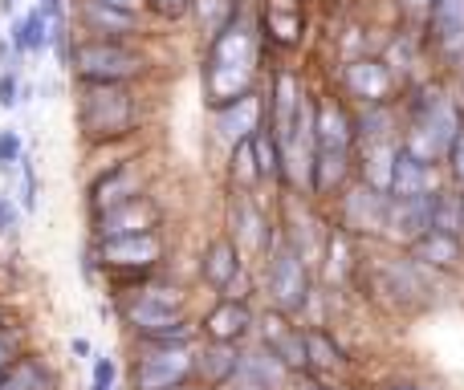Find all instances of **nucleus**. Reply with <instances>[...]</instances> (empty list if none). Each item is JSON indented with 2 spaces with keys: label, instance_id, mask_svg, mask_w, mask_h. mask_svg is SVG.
<instances>
[{
  "label": "nucleus",
  "instance_id": "864d4df0",
  "mask_svg": "<svg viewBox=\"0 0 464 390\" xmlns=\"http://www.w3.org/2000/svg\"><path fill=\"white\" fill-rule=\"evenodd\" d=\"M0 326H8V313H5V305H0Z\"/></svg>",
  "mask_w": 464,
  "mask_h": 390
},
{
  "label": "nucleus",
  "instance_id": "79ce46f5",
  "mask_svg": "<svg viewBox=\"0 0 464 390\" xmlns=\"http://www.w3.org/2000/svg\"><path fill=\"white\" fill-rule=\"evenodd\" d=\"M444 163H449L452 184H460V187H464V127L457 130V138L449 143V151H444Z\"/></svg>",
  "mask_w": 464,
  "mask_h": 390
},
{
  "label": "nucleus",
  "instance_id": "72a5a7b5",
  "mask_svg": "<svg viewBox=\"0 0 464 390\" xmlns=\"http://www.w3.org/2000/svg\"><path fill=\"white\" fill-rule=\"evenodd\" d=\"M253 155H256V171H261V179L281 184V143H277V135L269 130V122L253 135Z\"/></svg>",
  "mask_w": 464,
  "mask_h": 390
},
{
  "label": "nucleus",
  "instance_id": "7c9ffc66",
  "mask_svg": "<svg viewBox=\"0 0 464 390\" xmlns=\"http://www.w3.org/2000/svg\"><path fill=\"white\" fill-rule=\"evenodd\" d=\"M0 390H57V375L41 358L21 354V358L0 375Z\"/></svg>",
  "mask_w": 464,
  "mask_h": 390
},
{
  "label": "nucleus",
  "instance_id": "39448f33",
  "mask_svg": "<svg viewBox=\"0 0 464 390\" xmlns=\"http://www.w3.org/2000/svg\"><path fill=\"white\" fill-rule=\"evenodd\" d=\"M460 127H464L460 106L444 90L424 86L416 94V102H411V122L408 135H400V147L424 163H444V151H449V143L457 138Z\"/></svg>",
  "mask_w": 464,
  "mask_h": 390
},
{
  "label": "nucleus",
  "instance_id": "dca6fc26",
  "mask_svg": "<svg viewBox=\"0 0 464 390\" xmlns=\"http://www.w3.org/2000/svg\"><path fill=\"white\" fill-rule=\"evenodd\" d=\"M160 224H163V207L143 192V195L127 199V204L111 207V212L94 215V240H106V236H135V232H155Z\"/></svg>",
  "mask_w": 464,
  "mask_h": 390
},
{
  "label": "nucleus",
  "instance_id": "6e6552de",
  "mask_svg": "<svg viewBox=\"0 0 464 390\" xmlns=\"http://www.w3.org/2000/svg\"><path fill=\"white\" fill-rule=\"evenodd\" d=\"M163 236L155 232H135V236H106L94 240L90 248V264H102V272H114V277L127 281H147L163 261Z\"/></svg>",
  "mask_w": 464,
  "mask_h": 390
},
{
  "label": "nucleus",
  "instance_id": "1a4fd4ad",
  "mask_svg": "<svg viewBox=\"0 0 464 390\" xmlns=\"http://www.w3.org/2000/svg\"><path fill=\"white\" fill-rule=\"evenodd\" d=\"M192 386V346H139L130 390H184Z\"/></svg>",
  "mask_w": 464,
  "mask_h": 390
},
{
  "label": "nucleus",
  "instance_id": "9b49d317",
  "mask_svg": "<svg viewBox=\"0 0 464 390\" xmlns=\"http://www.w3.org/2000/svg\"><path fill=\"white\" fill-rule=\"evenodd\" d=\"M200 281L220 297H245L240 293V289L248 285L245 252H240V244L232 236L208 240V248H204V256H200Z\"/></svg>",
  "mask_w": 464,
  "mask_h": 390
},
{
  "label": "nucleus",
  "instance_id": "4c0bfd02",
  "mask_svg": "<svg viewBox=\"0 0 464 390\" xmlns=\"http://www.w3.org/2000/svg\"><path fill=\"white\" fill-rule=\"evenodd\" d=\"M16 176H21V207L24 212H33V207H37V167H33L29 155H21Z\"/></svg>",
  "mask_w": 464,
  "mask_h": 390
},
{
  "label": "nucleus",
  "instance_id": "09e8293b",
  "mask_svg": "<svg viewBox=\"0 0 464 390\" xmlns=\"http://www.w3.org/2000/svg\"><path fill=\"white\" fill-rule=\"evenodd\" d=\"M102 5H114V8H127V13H139V16H143L147 0H102Z\"/></svg>",
  "mask_w": 464,
  "mask_h": 390
},
{
  "label": "nucleus",
  "instance_id": "5701e85b",
  "mask_svg": "<svg viewBox=\"0 0 464 390\" xmlns=\"http://www.w3.org/2000/svg\"><path fill=\"white\" fill-rule=\"evenodd\" d=\"M408 256L416 264H424L428 272H452L464 264V236H452V232H440V228H424L408 244Z\"/></svg>",
  "mask_w": 464,
  "mask_h": 390
},
{
  "label": "nucleus",
  "instance_id": "c756f323",
  "mask_svg": "<svg viewBox=\"0 0 464 390\" xmlns=\"http://www.w3.org/2000/svg\"><path fill=\"white\" fill-rule=\"evenodd\" d=\"M265 29H269V41L277 45H302V33H305V16L297 0H269L265 5Z\"/></svg>",
  "mask_w": 464,
  "mask_h": 390
},
{
  "label": "nucleus",
  "instance_id": "4468645a",
  "mask_svg": "<svg viewBox=\"0 0 464 390\" xmlns=\"http://www.w3.org/2000/svg\"><path fill=\"white\" fill-rule=\"evenodd\" d=\"M256 342L269 346L273 354H277L281 362H285L289 370H305V326H297L289 313L281 309H265L261 318H256Z\"/></svg>",
  "mask_w": 464,
  "mask_h": 390
},
{
  "label": "nucleus",
  "instance_id": "2eb2a0df",
  "mask_svg": "<svg viewBox=\"0 0 464 390\" xmlns=\"http://www.w3.org/2000/svg\"><path fill=\"white\" fill-rule=\"evenodd\" d=\"M240 378V346L208 342L192 346V386L200 390H228Z\"/></svg>",
  "mask_w": 464,
  "mask_h": 390
},
{
  "label": "nucleus",
  "instance_id": "bb28decb",
  "mask_svg": "<svg viewBox=\"0 0 464 390\" xmlns=\"http://www.w3.org/2000/svg\"><path fill=\"white\" fill-rule=\"evenodd\" d=\"M240 378H248L261 390H289L294 383V370L269 350V346H240Z\"/></svg>",
  "mask_w": 464,
  "mask_h": 390
},
{
  "label": "nucleus",
  "instance_id": "393cba45",
  "mask_svg": "<svg viewBox=\"0 0 464 390\" xmlns=\"http://www.w3.org/2000/svg\"><path fill=\"white\" fill-rule=\"evenodd\" d=\"M277 236L273 232V224L265 220V212L253 204V192H237L232 199V240L240 244V252H265L269 248V240Z\"/></svg>",
  "mask_w": 464,
  "mask_h": 390
},
{
  "label": "nucleus",
  "instance_id": "a878e982",
  "mask_svg": "<svg viewBox=\"0 0 464 390\" xmlns=\"http://www.w3.org/2000/svg\"><path fill=\"white\" fill-rule=\"evenodd\" d=\"M305 370L318 378H330V383H338L351 370V358H346V350L338 346V338L330 329L305 326Z\"/></svg>",
  "mask_w": 464,
  "mask_h": 390
},
{
  "label": "nucleus",
  "instance_id": "a19ab883",
  "mask_svg": "<svg viewBox=\"0 0 464 390\" xmlns=\"http://www.w3.org/2000/svg\"><path fill=\"white\" fill-rule=\"evenodd\" d=\"M24 354V342L13 326H0V370H8Z\"/></svg>",
  "mask_w": 464,
  "mask_h": 390
},
{
  "label": "nucleus",
  "instance_id": "a211bd4d",
  "mask_svg": "<svg viewBox=\"0 0 464 390\" xmlns=\"http://www.w3.org/2000/svg\"><path fill=\"white\" fill-rule=\"evenodd\" d=\"M78 29L82 37H106V41H135L143 29V16L127 8L102 5V0H78Z\"/></svg>",
  "mask_w": 464,
  "mask_h": 390
},
{
  "label": "nucleus",
  "instance_id": "9d476101",
  "mask_svg": "<svg viewBox=\"0 0 464 390\" xmlns=\"http://www.w3.org/2000/svg\"><path fill=\"white\" fill-rule=\"evenodd\" d=\"M383 215H387V192H375L371 184H346L338 192V228L359 236H383Z\"/></svg>",
  "mask_w": 464,
  "mask_h": 390
},
{
  "label": "nucleus",
  "instance_id": "c85d7f7f",
  "mask_svg": "<svg viewBox=\"0 0 464 390\" xmlns=\"http://www.w3.org/2000/svg\"><path fill=\"white\" fill-rule=\"evenodd\" d=\"M436 187H440V176H436V163H424L416 159L411 151L395 155V167H392V187H387V195H432Z\"/></svg>",
  "mask_w": 464,
  "mask_h": 390
},
{
  "label": "nucleus",
  "instance_id": "c03bdc74",
  "mask_svg": "<svg viewBox=\"0 0 464 390\" xmlns=\"http://www.w3.org/2000/svg\"><path fill=\"white\" fill-rule=\"evenodd\" d=\"M16 228H21V212H16L13 199L0 195V236H13Z\"/></svg>",
  "mask_w": 464,
  "mask_h": 390
},
{
  "label": "nucleus",
  "instance_id": "412c9836",
  "mask_svg": "<svg viewBox=\"0 0 464 390\" xmlns=\"http://www.w3.org/2000/svg\"><path fill=\"white\" fill-rule=\"evenodd\" d=\"M135 195H143V176H139V167L135 163H114V167H106L102 176L90 184V212L102 215Z\"/></svg>",
  "mask_w": 464,
  "mask_h": 390
},
{
  "label": "nucleus",
  "instance_id": "4be33fe9",
  "mask_svg": "<svg viewBox=\"0 0 464 390\" xmlns=\"http://www.w3.org/2000/svg\"><path fill=\"white\" fill-rule=\"evenodd\" d=\"M428 33L440 57L460 62L464 57V0H428Z\"/></svg>",
  "mask_w": 464,
  "mask_h": 390
},
{
  "label": "nucleus",
  "instance_id": "f257e3e1",
  "mask_svg": "<svg viewBox=\"0 0 464 390\" xmlns=\"http://www.w3.org/2000/svg\"><path fill=\"white\" fill-rule=\"evenodd\" d=\"M256 62H261V37H256L253 21H245V16L237 13L225 29L208 41V57H204V73H200L204 102H208L212 110H220V106L253 94Z\"/></svg>",
  "mask_w": 464,
  "mask_h": 390
},
{
  "label": "nucleus",
  "instance_id": "20e7f679",
  "mask_svg": "<svg viewBox=\"0 0 464 390\" xmlns=\"http://www.w3.org/2000/svg\"><path fill=\"white\" fill-rule=\"evenodd\" d=\"M139 98L127 81H78V130L86 143H122L139 130Z\"/></svg>",
  "mask_w": 464,
  "mask_h": 390
},
{
  "label": "nucleus",
  "instance_id": "c9c22d12",
  "mask_svg": "<svg viewBox=\"0 0 464 390\" xmlns=\"http://www.w3.org/2000/svg\"><path fill=\"white\" fill-rule=\"evenodd\" d=\"M228 171H232V184L237 192H253L261 184V171H256V155H253V138L232 147V159H228Z\"/></svg>",
  "mask_w": 464,
  "mask_h": 390
},
{
  "label": "nucleus",
  "instance_id": "f03ea898",
  "mask_svg": "<svg viewBox=\"0 0 464 390\" xmlns=\"http://www.w3.org/2000/svg\"><path fill=\"white\" fill-rule=\"evenodd\" d=\"M119 313L135 334V346H192L200 334L188 318V293L176 285L139 281V289L122 293Z\"/></svg>",
  "mask_w": 464,
  "mask_h": 390
},
{
  "label": "nucleus",
  "instance_id": "6ab92c4d",
  "mask_svg": "<svg viewBox=\"0 0 464 390\" xmlns=\"http://www.w3.org/2000/svg\"><path fill=\"white\" fill-rule=\"evenodd\" d=\"M395 155H400V135L354 138V167H359V179L371 184L375 192H387V187H392Z\"/></svg>",
  "mask_w": 464,
  "mask_h": 390
},
{
  "label": "nucleus",
  "instance_id": "49530a36",
  "mask_svg": "<svg viewBox=\"0 0 464 390\" xmlns=\"http://www.w3.org/2000/svg\"><path fill=\"white\" fill-rule=\"evenodd\" d=\"M151 8H160L163 16H179V13H188L192 8V0H147Z\"/></svg>",
  "mask_w": 464,
  "mask_h": 390
},
{
  "label": "nucleus",
  "instance_id": "ea45409f",
  "mask_svg": "<svg viewBox=\"0 0 464 390\" xmlns=\"http://www.w3.org/2000/svg\"><path fill=\"white\" fill-rule=\"evenodd\" d=\"M90 362H94L90 386H98V390H114V383H119V362H114L111 354H98V358H90Z\"/></svg>",
  "mask_w": 464,
  "mask_h": 390
},
{
  "label": "nucleus",
  "instance_id": "a18cd8bd",
  "mask_svg": "<svg viewBox=\"0 0 464 390\" xmlns=\"http://www.w3.org/2000/svg\"><path fill=\"white\" fill-rule=\"evenodd\" d=\"M21 57H24V53L13 45V41L0 37V70H16V65H21Z\"/></svg>",
  "mask_w": 464,
  "mask_h": 390
},
{
  "label": "nucleus",
  "instance_id": "5fc2aeb1",
  "mask_svg": "<svg viewBox=\"0 0 464 390\" xmlns=\"http://www.w3.org/2000/svg\"><path fill=\"white\" fill-rule=\"evenodd\" d=\"M460 204H464V192H460Z\"/></svg>",
  "mask_w": 464,
  "mask_h": 390
},
{
  "label": "nucleus",
  "instance_id": "58836bf2",
  "mask_svg": "<svg viewBox=\"0 0 464 390\" xmlns=\"http://www.w3.org/2000/svg\"><path fill=\"white\" fill-rule=\"evenodd\" d=\"M24 98V86H21V73L16 70H0V110H16Z\"/></svg>",
  "mask_w": 464,
  "mask_h": 390
},
{
  "label": "nucleus",
  "instance_id": "3c124183",
  "mask_svg": "<svg viewBox=\"0 0 464 390\" xmlns=\"http://www.w3.org/2000/svg\"><path fill=\"white\" fill-rule=\"evenodd\" d=\"M403 8H408V13H424L428 0H403Z\"/></svg>",
  "mask_w": 464,
  "mask_h": 390
},
{
  "label": "nucleus",
  "instance_id": "f8f14e48",
  "mask_svg": "<svg viewBox=\"0 0 464 390\" xmlns=\"http://www.w3.org/2000/svg\"><path fill=\"white\" fill-rule=\"evenodd\" d=\"M375 285H379V293H387V301H392L395 309H416V305L428 301V269L411 261L408 252L379 264Z\"/></svg>",
  "mask_w": 464,
  "mask_h": 390
},
{
  "label": "nucleus",
  "instance_id": "cd10ccee",
  "mask_svg": "<svg viewBox=\"0 0 464 390\" xmlns=\"http://www.w3.org/2000/svg\"><path fill=\"white\" fill-rule=\"evenodd\" d=\"M322 281L334 289H346L351 285V277L359 272V248H354V236L343 228L326 232V240H322Z\"/></svg>",
  "mask_w": 464,
  "mask_h": 390
},
{
  "label": "nucleus",
  "instance_id": "de8ad7c7",
  "mask_svg": "<svg viewBox=\"0 0 464 390\" xmlns=\"http://www.w3.org/2000/svg\"><path fill=\"white\" fill-rule=\"evenodd\" d=\"M383 390H428V386L416 383V378H392V383H383Z\"/></svg>",
  "mask_w": 464,
  "mask_h": 390
},
{
  "label": "nucleus",
  "instance_id": "b1692460",
  "mask_svg": "<svg viewBox=\"0 0 464 390\" xmlns=\"http://www.w3.org/2000/svg\"><path fill=\"white\" fill-rule=\"evenodd\" d=\"M261 127H265V94H256V90L217 110V130H220V138H225L228 147L253 138Z\"/></svg>",
  "mask_w": 464,
  "mask_h": 390
},
{
  "label": "nucleus",
  "instance_id": "13d9d810",
  "mask_svg": "<svg viewBox=\"0 0 464 390\" xmlns=\"http://www.w3.org/2000/svg\"><path fill=\"white\" fill-rule=\"evenodd\" d=\"M338 390H343V386H338Z\"/></svg>",
  "mask_w": 464,
  "mask_h": 390
},
{
  "label": "nucleus",
  "instance_id": "f3484780",
  "mask_svg": "<svg viewBox=\"0 0 464 390\" xmlns=\"http://www.w3.org/2000/svg\"><path fill=\"white\" fill-rule=\"evenodd\" d=\"M256 329V313L248 309L245 297H220L208 313L200 318V334L208 342H232V346H245Z\"/></svg>",
  "mask_w": 464,
  "mask_h": 390
},
{
  "label": "nucleus",
  "instance_id": "2f4dec72",
  "mask_svg": "<svg viewBox=\"0 0 464 390\" xmlns=\"http://www.w3.org/2000/svg\"><path fill=\"white\" fill-rule=\"evenodd\" d=\"M49 29H53V21L33 5L29 13L13 16V24H8V41H13L21 53H41V49H49Z\"/></svg>",
  "mask_w": 464,
  "mask_h": 390
},
{
  "label": "nucleus",
  "instance_id": "4d7b16f0",
  "mask_svg": "<svg viewBox=\"0 0 464 390\" xmlns=\"http://www.w3.org/2000/svg\"><path fill=\"white\" fill-rule=\"evenodd\" d=\"M0 375H5V370H0Z\"/></svg>",
  "mask_w": 464,
  "mask_h": 390
},
{
  "label": "nucleus",
  "instance_id": "e433bc0d",
  "mask_svg": "<svg viewBox=\"0 0 464 390\" xmlns=\"http://www.w3.org/2000/svg\"><path fill=\"white\" fill-rule=\"evenodd\" d=\"M21 155H24V138H21V130L5 127V130H0V176H13L16 163H21Z\"/></svg>",
  "mask_w": 464,
  "mask_h": 390
},
{
  "label": "nucleus",
  "instance_id": "f704fd0d",
  "mask_svg": "<svg viewBox=\"0 0 464 390\" xmlns=\"http://www.w3.org/2000/svg\"><path fill=\"white\" fill-rule=\"evenodd\" d=\"M192 8H196V16H200L204 37L212 41L232 21V16L240 13V0H192Z\"/></svg>",
  "mask_w": 464,
  "mask_h": 390
},
{
  "label": "nucleus",
  "instance_id": "ddd939ff",
  "mask_svg": "<svg viewBox=\"0 0 464 390\" xmlns=\"http://www.w3.org/2000/svg\"><path fill=\"white\" fill-rule=\"evenodd\" d=\"M343 90L354 98L359 106H375V102H392L395 94V73L383 57H351L343 65Z\"/></svg>",
  "mask_w": 464,
  "mask_h": 390
},
{
  "label": "nucleus",
  "instance_id": "37998d69",
  "mask_svg": "<svg viewBox=\"0 0 464 390\" xmlns=\"http://www.w3.org/2000/svg\"><path fill=\"white\" fill-rule=\"evenodd\" d=\"M289 390H338V383H330V378L310 375V370H297L294 383H289Z\"/></svg>",
  "mask_w": 464,
  "mask_h": 390
},
{
  "label": "nucleus",
  "instance_id": "6e6d98bb",
  "mask_svg": "<svg viewBox=\"0 0 464 390\" xmlns=\"http://www.w3.org/2000/svg\"><path fill=\"white\" fill-rule=\"evenodd\" d=\"M90 390H98V386H90Z\"/></svg>",
  "mask_w": 464,
  "mask_h": 390
},
{
  "label": "nucleus",
  "instance_id": "423d86ee",
  "mask_svg": "<svg viewBox=\"0 0 464 390\" xmlns=\"http://www.w3.org/2000/svg\"><path fill=\"white\" fill-rule=\"evenodd\" d=\"M265 289H269L273 309L289 313V318H302L314 301L310 261H305L281 232L269 240V248H265Z\"/></svg>",
  "mask_w": 464,
  "mask_h": 390
},
{
  "label": "nucleus",
  "instance_id": "473e14b6",
  "mask_svg": "<svg viewBox=\"0 0 464 390\" xmlns=\"http://www.w3.org/2000/svg\"><path fill=\"white\" fill-rule=\"evenodd\" d=\"M428 228H440V232H452V236H464V204L457 192H444L436 187L432 199H428Z\"/></svg>",
  "mask_w": 464,
  "mask_h": 390
},
{
  "label": "nucleus",
  "instance_id": "aec40b11",
  "mask_svg": "<svg viewBox=\"0 0 464 390\" xmlns=\"http://www.w3.org/2000/svg\"><path fill=\"white\" fill-rule=\"evenodd\" d=\"M428 199L432 195H387V215H383V240L408 248L420 232L428 228Z\"/></svg>",
  "mask_w": 464,
  "mask_h": 390
},
{
  "label": "nucleus",
  "instance_id": "0eeeda50",
  "mask_svg": "<svg viewBox=\"0 0 464 390\" xmlns=\"http://www.w3.org/2000/svg\"><path fill=\"white\" fill-rule=\"evenodd\" d=\"M78 81H135L147 73V53L135 41H106V37H82L70 49V65Z\"/></svg>",
  "mask_w": 464,
  "mask_h": 390
},
{
  "label": "nucleus",
  "instance_id": "7ed1b4c3",
  "mask_svg": "<svg viewBox=\"0 0 464 390\" xmlns=\"http://www.w3.org/2000/svg\"><path fill=\"white\" fill-rule=\"evenodd\" d=\"M354 171V119L343 102H314V176L310 195H338Z\"/></svg>",
  "mask_w": 464,
  "mask_h": 390
},
{
  "label": "nucleus",
  "instance_id": "8fccbe9b",
  "mask_svg": "<svg viewBox=\"0 0 464 390\" xmlns=\"http://www.w3.org/2000/svg\"><path fill=\"white\" fill-rule=\"evenodd\" d=\"M70 354H73V358H94V350H90L86 338H73V342H70Z\"/></svg>",
  "mask_w": 464,
  "mask_h": 390
},
{
  "label": "nucleus",
  "instance_id": "603ef678",
  "mask_svg": "<svg viewBox=\"0 0 464 390\" xmlns=\"http://www.w3.org/2000/svg\"><path fill=\"white\" fill-rule=\"evenodd\" d=\"M16 8V0H0V16H8Z\"/></svg>",
  "mask_w": 464,
  "mask_h": 390
}]
</instances>
